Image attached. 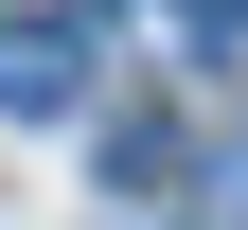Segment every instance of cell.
<instances>
[{
    "label": "cell",
    "instance_id": "6da1fadb",
    "mask_svg": "<svg viewBox=\"0 0 248 230\" xmlns=\"http://www.w3.org/2000/svg\"><path fill=\"white\" fill-rule=\"evenodd\" d=\"M89 107V36L71 18H0V124H71Z\"/></svg>",
    "mask_w": 248,
    "mask_h": 230
},
{
    "label": "cell",
    "instance_id": "7a4b0ae2",
    "mask_svg": "<svg viewBox=\"0 0 248 230\" xmlns=\"http://www.w3.org/2000/svg\"><path fill=\"white\" fill-rule=\"evenodd\" d=\"M160 53H248V0H124Z\"/></svg>",
    "mask_w": 248,
    "mask_h": 230
},
{
    "label": "cell",
    "instance_id": "3957f363",
    "mask_svg": "<svg viewBox=\"0 0 248 230\" xmlns=\"http://www.w3.org/2000/svg\"><path fill=\"white\" fill-rule=\"evenodd\" d=\"M213 213H231V230H248V142H231V159H213Z\"/></svg>",
    "mask_w": 248,
    "mask_h": 230
}]
</instances>
